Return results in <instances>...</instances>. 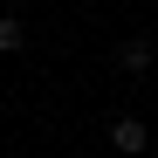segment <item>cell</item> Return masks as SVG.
Instances as JSON below:
<instances>
[{
  "mask_svg": "<svg viewBox=\"0 0 158 158\" xmlns=\"http://www.w3.org/2000/svg\"><path fill=\"white\" fill-rule=\"evenodd\" d=\"M110 144H117L124 158L151 151V124H144V117H110Z\"/></svg>",
  "mask_w": 158,
  "mask_h": 158,
  "instance_id": "2",
  "label": "cell"
},
{
  "mask_svg": "<svg viewBox=\"0 0 158 158\" xmlns=\"http://www.w3.org/2000/svg\"><path fill=\"white\" fill-rule=\"evenodd\" d=\"M151 62H158V41H151V35H124V41L110 48V69H117V76H151Z\"/></svg>",
  "mask_w": 158,
  "mask_h": 158,
  "instance_id": "1",
  "label": "cell"
},
{
  "mask_svg": "<svg viewBox=\"0 0 158 158\" xmlns=\"http://www.w3.org/2000/svg\"><path fill=\"white\" fill-rule=\"evenodd\" d=\"M28 48V21L21 14H0V55H21Z\"/></svg>",
  "mask_w": 158,
  "mask_h": 158,
  "instance_id": "3",
  "label": "cell"
}]
</instances>
